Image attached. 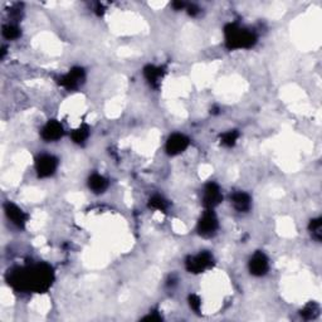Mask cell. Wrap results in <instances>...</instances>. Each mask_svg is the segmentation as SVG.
<instances>
[{"label": "cell", "instance_id": "1", "mask_svg": "<svg viewBox=\"0 0 322 322\" xmlns=\"http://www.w3.org/2000/svg\"><path fill=\"white\" fill-rule=\"evenodd\" d=\"M52 278V269L46 264L37 266L34 268L28 269V271H19L15 274H13L12 282L18 286L19 288H27V290L33 291H44L51 286Z\"/></svg>", "mask_w": 322, "mask_h": 322}, {"label": "cell", "instance_id": "2", "mask_svg": "<svg viewBox=\"0 0 322 322\" xmlns=\"http://www.w3.org/2000/svg\"><path fill=\"white\" fill-rule=\"evenodd\" d=\"M255 35L250 30L230 24L225 28V42L229 49L250 48L255 43Z\"/></svg>", "mask_w": 322, "mask_h": 322}, {"label": "cell", "instance_id": "3", "mask_svg": "<svg viewBox=\"0 0 322 322\" xmlns=\"http://www.w3.org/2000/svg\"><path fill=\"white\" fill-rule=\"evenodd\" d=\"M213 264V255L209 252H202L194 257H189L186 261V268L192 273H200Z\"/></svg>", "mask_w": 322, "mask_h": 322}, {"label": "cell", "instance_id": "4", "mask_svg": "<svg viewBox=\"0 0 322 322\" xmlns=\"http://www.w3.org/2000/svg\"><path fill=\"white\" fill-rule=\"evenodd\" d=\"M217 228H218V219H217L213 209H206L198 224L199 234L203 237H211L216 233Z\"/></svg>", "mask_w": 322, "mask_h": 322}, {"label": "cell", "instance_id": "5", "mask_svg": "<svg viewBox=\"0 0 322 322\" xmlns=\"http://www.w3.org/2000/svg\"><path fill=\"white\" fill-rule=\"evenodd\" d=\"M57 159L52 155H42L38 158L37 162H35V169H37L38 175L40 178H48L56 171L57 169Z\"/></svg>", "mask_w": 322, "mask_h": 322}, {"label": "cell", "instance_id": "6", "mask_svg": "<svg viewBox=\"0 0 322 322\" xmlns=\"http://www.w3.org/2000/svg\"><path fill=\"white\" fill-rule=\"evenodd\" d=\"M223 200L222 191H220L219 186L217 184L210 183L205 186L204 195H203V204L206 209H213L217 205L220 204Z\"/></svg>", "mask_w": 322, "mask_h": 322}, {"label": "cell", "instance_id": "7", "mask_svg": "<svg viewBox=\"0 0 322 322\" xmlns=\"http://www.w3.org/2000/svg\"><path fill=\"white\" fill-rule=\"evenodd\" d=\"M269 268L268 264V258L266 257V254L262 252L254 253L252 258L249 261V271L253 276H264L267 273Z\"/></svg>", "mask_w": 322, "mask_h": 322}, {"label": "cell", "instance_id": "8", "mask_svg": "<svg viewBox=\"0 0 322 322\" xmlns=\"http://www.w3.org/2000/svg\"><path fill=\"white\" fill-rule=\"evenodd\" d=\"M84 79V71L82 68L76 67L72 68L67 74H65L63 77H60L59 83L63 87L68 88V90H73V88L78 87L81 84V82Z\"/></svg>", "mask_w": 322, "mask_h": 322}, {"label": "cell", "instance_id": "9", "mask_svg": "<svg viewBox=\"0 0 322 322\" xmlns=\"http://www.w3.org/2000/svg\"><path fill=\"white\" fill-rule=\"evenodd\" d=\"M189 145V139L181 134H174L169 137L166 142V151L170 155H178L183 153Z\"/></svg>", "mask_w": 322, "mask_h": 322}, {"label": "cell", "instance_id": "10", "mask_svg": "<svg viewBox=\"0 0 322 322\" xmlns=\"http://www.w3.org/2000/svg\"><path fill=\"white\" fill-rule=\"evenodd\" d=\"M63 136V126L58 121H49L42 130V137L46 141H57Z\"/></svg>", "mask_w": 322, "mask_h": 322}, {"label": "cell", "instance_id": "11", "mask_svg": "<svg viewBox=\"0 0 322 322\" xmlns=\"http://www.w3.org/2000/svg\"><path fill=\"white\" fill-rule=\"evenodd\" d=\"M5 213H7L8 218L12 220L15 225H18V227H23L24 223L27 222L26 213L14 204L8 203V204L5 205Z\"/></svg>", "mask_w": 322, "mask_h": 322}, {"label": "cell", "instance_id": "12", "mask_svg": "<svg viewBox=\"0 0 322 322\" xmlns=\"http://www.w3.org/2000/svg\"><path fill=\"white\" fill-rule=\"evenodd\" d=\"M233 205L238 211H247L250 208V198L246 192H235L233 195Z\"/></svg>", "mask_w": 322, "mask_h": 322}, {"label": "cell", "instance_id": "13", "mask_svg": "<svg viewBox=\"0 0 322 322\" xmlns=\"http://www.w3.org/2000/svg\"><path fill=\"white\" fill-rule=\"evenodd\" d=\"M107 185H109V183L102 175L93 174L88 180V186H90L91 190L95 192H102L107 188Z\"/></svg>", "mask_w": 322, "mask_h": 322}, {"label": "cell", "instance_id": "14", "mask_svg": "<svg viewBox=\"0 0 322 322\" xmlns=\"http://www.w3.org/2000/svg\"><path fill=\"white\" fill-rule=\"evenodd\" d=\"M145 77H146L150 83L156 84L159 82V79L162 77V70L161 68L154 67V66H147L145 68Z\"/></svg>", "mask_w": 322, "mask_h": 322}, {"label": "cell", "instance_id": "15", "mask_svg": "<svg viewBox=\"0 0 322 322\" xmlns=\"http://www.w3.org/2000/svg\"><path fill=\"white\" fill-rule=\"evenodd\" d=\"M310 230H311V234H312V237L316 239V241H321L322 228H321V219L320 218L311 220Z\"/></svg>", "mask_w": 322, "mask_h": 322}, {"label": "cell", "instance_id": "16", "mask_svg": "<svg viewBox=\"0 0 322 322\" xmlns=\"http://www.w3.org/2000/svg\"><path fill=\"white\" fill-rule=\"evenodd\" d=\"M87 137H88V127H86V126H81V127L77 128V130L72 134L73 141L77 142V144L83 142Z\"/></svg>", "mask_w": 322, "mask_h": 322}, {"label": "cell", "instance_id": "17", "mask_svg": "<svg viewBox=\"0 0 322 322\" xmlns=\"http://www.w3.org/2000/svg\"><path fill=\"white\" fill-rule=\"evenodd\" d=\"M318 313V307L316 305H307L304 310L301 311V316H304L307 320H311V318H315Z\"/></svg>", "mask_w": 322, "mask_h": 322}, {"label": "cell", "instance_id": "18", "mask_svg": "<svg viewBox=\"0 0 322 322\" xmlns=\"http://www.w3.org/2000/svg\"><path fill=\"white\" fill-rule=\"evenodd\" d=\"M3 34L8 39H15V38L19 37V29L12 26V24H8V26H4V28H3Z\"/></svg>", "mask_w": 322, "mask_h": 322}, {"label": "cell", "instance_id": "19", "mask_svg": "<svg viewBox=\"0 0 322 322\" xmlns=\"http://www.w3.org/2000/svg\"><path fill=\"white\" fill-rule=\"evenodd\" d=\"M237 139H238V132L235 131H228L223 135L222 142L227 146H233L235 144Z\"/></svg>", "mask_w": 322, "mask_h": 322}, {"label": "cell", "instance_id": "20", "mask_svg": "<svg viewBox=\"0 0 322 322\" xmlns=\"http://www.w3.org/2000/svg\"><path fill=\"white\" fill-rule=\"evenodd\" d=\"M150 206L158 210H165L166 209V202L161 197H154L150 199Z\"/></svg>", "mask_w": 322, "mask_h": 322}, {"label": "cell", "instance_id": "21", "mask_svg": "<svg viewBox=\"0 0 322 322\" xmlns=\"http://www.w3.org/2000/svg\"><path fill=\"white\" fill-rule=\"evenodd\" d=\"M189 304H190V307L194 311H199L200 306H202V302H200V298L197 296V294H191L189 297Z\"/></svg>", "mask_w": 322, "mask_h": 322}]
</instances>
